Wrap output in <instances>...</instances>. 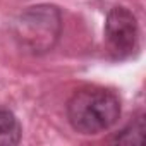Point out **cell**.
I'll list each match as a JSON object with an SVG mask.
<instances>
[{
    "mask_svg": "<svg viewBox=\"0 0 146 146\" xmlns=\"http://www.w3.org/2000/svg\"><path fill=\"white\" fill-rule=\"evenodd\" d=\"M70 127L79 134L95 136L108 131L120 117V98L107 88L88 86L72 95L65 107Z\"/></svg>",
    "mask_w": 146,
    "mask_h": 146,
    "instance_id": "cell-1",
    "label": "cell"
},
{
    "mask_svg": "<svg viewBox=\"0 0 146 146\" xmlns=\"http://www.w3.org/2000/svg\"><path fill=\"white\" fill-rule=\"evenodd\" d=\"M62 31V14L50 4L33 5L23 11L12 23L14 40L29 53H46L55 46Z\"/></svg>",
    "mask_w": 146,
    "mask_h": 146,
    "instance_id": "cell-2",
    "label": "cell"
},
{
    "mask_svg": "<svg viewBox=\"0 0 146 146\" xmlns=\"http://www.w3.org/2000/svg\"><path fill=\"white\" fill-rule=\"evenodd\" d=\"M105 40L117 60L131 58L139 50V26L136 16L122 5L112 7L105 19Z\"/></svg>",
    "mask_w": 146,
    "mask_h": 146,
    "instance_id": "cell-3",
    "label": "cell"
},
{
    "mask_svg": "<svg viewBox=\"0 0 146 146\" xmlns=\"http://www.w3.org/2000/svg\"><path fill=\"white\" fill-rule=\"evenodd\" d=\"M23 127L17 117L9 110L0 107V146H12L21 141Z\"/></svg>",
    "mask_w": 146,
    "mask_h": 146,
    "instance_id": "cell-4",
    "label": "cell"
},
{
    "mask_svg": "<svg viewBox=\"0 0 146 146\" xmlns=\"http://www.w3.org/2000/svg\"><path fill=\"white\" fill-rule=\"evenodd\" d=\"M143 134H144V113L137 112L131 120L112 137V143H120V144H141L143 143Z\"/></svg>",
    "mask_w": 146,
    "mask_h": 146,
    "instance_id": "cell-5",
    "label": "cell"
}]
</instances>
